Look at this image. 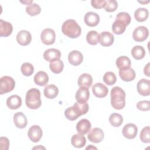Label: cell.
<instances>
[{
  "mask_svg": "<svg viewBox=\"0 0 150 150\" xmlns=\"http://www.w3.org/2000/svg\"><path fill=\"white\" fill-rule=\"evenodd\" d=\"M125 93L120 87H114L111 91V104L116 110H121L125 105Z\"/></svg>",
  "mask_w": 150,
  "mask_h": 150,
  "instance_id": "1",
  "label": "cell"
},
{
  "mask_svg": "<svg viewBox=\"0 0 150 150\" xmlns=\"http://www.w3.org/2000/svg\"><path fill=\"white\" fill-rule=\"evenodd\" d=\"M62 31L69 38L74 39L80 35L81 29L76 21L68 19L63 22L62 26Z\"/></svg>",
  "mask_w": 150,
  "mask_h": 150,
  "instance_id": "2",
  "label": "cell"
},
{
  "mask_svg": "<svg viewBox=\"0 0 150 150\" xmlns=\"http://www.w3.org/2000/svg\"><path fill=\"white\" fill-rule=\"evenodd\" d=\"M25 103L30 109L36 110L39 108L42 104L40 91L36 88L29 90L26 94Z\"/></svg>",
  "mask_w": 150,
  "mask_h": 150,
  "instance_id": "3",
  "label": "cell"
},
{
  "mask_svg": "<svg viewBox=\"0 0 150 150\" xmlns=\"http://www.w3.org/2000/svg\"><path fill=\"white\" fill-rule=\"evenodd\" d=\"M15 86V81L10 76H3L0 79V94H4L12 91Z\"/></svg>",
  "mask_w": 150,
  "mask_h": 150,
  "instance_id": "4",
  "label": "cell"
},
{
  "mask_svg": "<svg viewBox=\"0 0 150 150\" xmlns=\"http://www.w3.org/2000/svg\"><path fill=\"white\" fill-rule=\"evenodd\" d=\"M40 39L43 44L46 45H52L54 43L56 39L55 32L52 29H45L41 33Z\"/></svg>",
  "mask_w": 150,
  "mask_h": 150,
  "instance_id": "5",
  "label": "cell"
},
{
  "mask_svg": "<svg viewBox=\"0 0 150 150\" xmlns=\"http://www.w3.org/2000/svg\"><path fill=\"white\" fill-rule=\"evenodd\" d=\"M149 35V31L146 27L140 26L135 28L132 33V37L136 42H143L146 39Z\"/></svg>",
  "mask_w": 150,
  "mask_h": 150,
  "instance_id": "6",
  "label": "cell"
},
{
  "mask_svg": "<svg viewBox=\"0 0 150 150\" xmlns=\"http://www.w3.org/2000/svg\"><path fill=\"white\" fill-rule=\"evenodd\" d=\"M42 134L43 132L41 128L37 125L30 127L28 132L29 138L33 142H39L42 137Z\"/></svg>",
  "mask_w": 150,
  "mask_h": 150,
  "instance_id": "7",
  "label": "cell"
},
{
  "mask_svg": "<svg viewBox=\"0 0 150 150\" xmlns=\"http://www.w3.org/2000/svg\"><path fill=\"white\" fill-rule=\"evenodd\" d=\"M104 137L103 131L99 128L92 129L88 134L87 138L88 140L94 143H98L103 141Z\"/></svg>",
  "mask_w": 150,
  "mask_h": 150,
  "instance_id": "8",
  "label": "cell"
},
{
  "mask_svg": "<svg viewBox=\"0 0 150 150\" xmlns=\"http://www.w3.org/2000/svg\"><path fill=\"white\" fill-rule=\"evenodd\" d=\"M122 132L124 137L126 138L129 139H134L137 135L138 128L135 124L132 123H129L124 127Z\"/></svg>",
  "mask_w": 150,
  "mask_h": 150,
  "instance_id": "9",
  "label": "cell"
},
{
  "mask_svg": "<svg viewBox=\"0 0 150 150\" xmlns=\"http://www.w3.org/2000/svg\"><path fill=\"white\" fill-rule=\"evenodd\" d=\"M138 93L143 96H148L150 93V81L145 79L140 80L137 85Z\"/></svg>",
  "mask_w": 150,
  "mask_h": 150,
  "instance_id": "10",
  "label": "cell"
},
{
  "mask_svg": "<svg viewBox=\"0 0 150 150\" xmlns=\"http://www.w3.org/2000/svg\"><path fill=\"white\" fill-rule=\"evenodd\" d=\"M18 43L22 46L28 45L32 40V35L29 32L26 30L19 31L16 35Z\"/></svg>",
  "mask_w": 150,
  "mask_h": 150,
  "instance_id": "11",
  "label": "cell"
},
{
  "mask_svg": "<svg viewBox=\"0 0 150 150\" xmlns=\"http://www.w3.org/2000/svg\"><path fill=\"white\" fill-rule=\"evenodd\" d=\"M92 91L96 97L103 98L107 95L108 90L104 84L101 83H97L93 86Z\"/></svg>",
  "mask_w": 150,
  "mask_h": 150,
  "instance_id": "12",
  "label": "cell"
},
{
  "mask_svg": "<svg viewBox=\"0 0 150 150\" xmlns=\"http://www.w3.org/2000/svg\"><path fill=\"white\" fill-rule=\"evenodd\" d=\"M84 21L87 26L91 27L96 26L100 22V16L97 13L94 12H88L84 16Z\"/></svg>",
  "mask_w": 150,
  "mask_h": 150,
  "instance_id": "13",
  "label": "cell"
},
{
  "mask_svg": "<svg viewBox=\"0 0 150 150\" xmlns=\"http://www.w3.org/2000/svg\"><path fill=\"white\" fill-rule=\"evenodd\" d=\"M68 60L71 64L77 66L82 63L83 56L82 53L78 50H72L69 53Z\"/></svg>",
  "mask_w": 150,
  "mask_h": 150,
  "instance_id": "14",
  "label": "cell"
},
{
  "mask_svg": "<svg viewBox=\"0 0 150 150\" xmlns=\"http://www.w3.org/2000/svg\"><path fill=\"white\" fill-rule=\"evenodd\" d=\"M90 97V92L89 90L87 87H81L76 93V99L77 102L80 103H87L88 100Z\"/></svg>",
  "mask_w": 150,
  "mask_h": 150,
  "instance_id": "15",
  "label": "cell"
},
{
  "mask_svg": "<svg viewBox=\"0 0 150 150\" xmlns=\"http://www.w3.org/2000/svg\"><path fill=\"white\" fill-rule=\"evenodd\" d=\"M91 125L87 119H81L76 124V130L81 135H84L91 129Z\"/></svg>",
  "mask_w": 150,
  "mask_h": 150,
  "instance_id": "16",
  "label": "cell"
},
{
  "mask_svg": "<svg viewBox=\"0 0 150 150\" xmlns=\"http://www.w3.org/2000/svg\"><path fill=\"white\" fill-rule=\"evenodd\" d=\"M119 75L121 79L125 81H131L135 78V72L131 67L120 69L119 70Z\"/></svg>",
  "mask_w": 150,
  "mask_h": 150,
  "instance_id": "17",
  "label": "cell"
},
{
  "mask_svg": "<svg viewBox=\"0 0 150 150\" xmlns=\"http://www.w3.org/2000/svg\"><path fill=\"white\" fill-rule=\"evenodd\" d=\"M61 56L60 52L56 49H47L43 53V58L49 62L54 60L60 59Z\"/></svg>",
  "mask_w": 150,
  "mask_h": 150,
  "instance_id": "18",
  "label": "cell"
},
{
  "mask_svg": "<svg viewBox=\"0 0 150 150\" xmlns=\"http://www.w3.org/2000/svg\"><path fill=\"white\" fill-rule=\"evenodd\" d=\"M13 122L15 126L19 128H25L28 124L26 117L22 112H18L14 114Z\"/></svg>",
  "mask_w": 150,
  "mask_h": 150,
  "instance_id": "19",
  "label": "cell"
},
{
  "mask_svg": "<svg viewBox=\"0 0 150 150\" xmlns=\"http://www.w3.org/2000/svg\"><path fill=\"white\" fill-rule=\"evenodd\" d=\"M114 40L113 35L109 32H103L100 35L99 42L103 46H111Z\"/></svg>",
  "mask_w": 150,
  "mask_h": 150,
  "instance_id": "20",
  "label": "cell"
},
{
  "mask_svg": "<svg viewBox=\"0 0 150 150\" xmlns=\"http://www.w3.org/2000/svg\"><path fill=\"white\" fill-rule=\"evenodd\" d=\"M6 105L11 110H16L22 105L21 97L18 95H12L6 100Z\"/></svg>",
  "mask_w": 150,
  "mask_h": 150,
  "instance_id": "21",
  "label": "cell"
},
{
  "mask_svg": "<svg viewBox=\"0 0 150 150\" xmlns=\"http://www.w3.org/2000/svg\"><path fill=\"white\" fill-rule=\"evenodd\" d=\"M13 30L12 25L11 23L0 20V36L1 37H6L11 35Z\"/></svg>",
  "mask_w": 150,
  "mask_h": 150,
  "instance_id": "22",
  "label": "cell"
},
{
  "mask_svg": "<svg viewBox=\"0 0 150 150\" xmlns=\"http://www.w3.org/2000/svg\"><path fill=\"white\" fill-rule=\"evenodd\" d=\"M34 82L38 86H46L49 81V77L47 73L43 71H38L34 76Z\"/></svg>",
  "mask_w": 150,
  "mask_h": 150,
  "instance_id": "23",
  "label": "cell"
},
{
  "mask_svg": "<svg viewBox=\"0 0 150 150\" xmlns=\"http://www.w3.org/2000/svg\"><path fill=\"white\" fill-rule=\"evenodd\" d=\"M71 143L72 145L77 148L83 147L86 144V139L84 136L80 134L73 135L71 138Z\"/></svg>",
  "mask_w": 150,
  "mask_h": 150,
  "instance_id": "24",
  "label": "cell"
},
{
  "mask_svg": "<svg viewBox=\"0 0 150 150\" xmlns=\"http://www.w3.org/2000/svg\"><path fill=\"white\" fill-rule=\"evenodd\" d=\"M45 96L49 99L54 98L59 93V89L54 84H49L46 86L43 90Z\"/></svg>",
  "mask_w": 150,
  "mask_h": 150,
  "instance_id": "25",
  "label": "cell"
},
{
  "mask_svg": "<svg viewBox=\"0 0 150 150\" xmlns=\"http://www.w3.org/2000/svg\"><path fill=\"white\" fill-rule=\"evenodd\" d=\"M93 83L92 76L87 73H83L81 74L78 79V85L81 87H90Z\"/></svg>",
  "mask_w": 150,
  "mask_h": 150,
  "instance_id": "26",
  "label": "cell"
},
{
  "mask_svg": "<svg viewBox=\"0 0 150 150\" xmlns=\"http://www.w3.org/2000/svg\"><path fill=\"white\" fill-rule=\"evenodd\" d=\"M72 107L76 115L78 117H80L81 115L86 114L88 112V108H89L88 104L87 103H80L76 102Z\"/></svg>",
  "mask_w": 150,
  "mask_h": 150,
  "instance_id": "27",
  "label": "cell"
},
{
  "mask_svg": "<svg viewBox=\"0 0 150 150\" xmlns=\"http://www.w3.org/2000/svg\"><path fill=\"white\" fill-rule=\"evenodd\" d=\"M149 15V12L147 9L139 8L134 12V17L138 22H144L147 19Z\"/></svg>",
  "mask_w": 150,
  "mask_h": 150,
  "instance_id": "28",
  "label": "cell"
},
{
  "mask_svg": "<svg viewBox=\"0 0 150 150\" xmlns=\"http://www.w3.org/2000/svg\"><path fill=\"white\" fill-rule=\"evenodd\" d=\"M126 26L127 25L124 22L121 20L115 19L112 25V30L115 34L120 35L124 32Z\"/></svg>",
  "mask_w": 150,
  "mask_h": 150,
  "instance_id": "29",
  "label": "cell"
},
{
  "mask_svg": "<svg viewBox=\"0 0 150 150\" xmlns=\"http://www.w3.org/2000/svg\"><path fill=\"white\" fill-rule=\"evenodd\" d=\"M131 64L129 58L125 56H120L116 60V66L120 70L130 67Z\"/></svg>",
  "mask_w": 150,
  "mask_h": 150,
  "instance_id": "30",
  "label": "cell"
},
{
  "mask_svg": "<svg viewBox=\"0 0 150 150\" xmlns=\"http://www.w3.org/2000/svg\"><path fill=\"white\" fill-rule=\"evenodd\" d=\"M49 67L53 73L59 74L61 73L63 70V62L60 59L54 60L52 62H50Z\"/></svg>",
  "mask_w": 150,
  "mask_h": 150,
  "instance_id": "31",
  "label": "cell"
},
{
  "mask_svg": "<svg viewBox=\"0 0 150 150\" xmlns=\"http://www.w3.org/2000/svg\"><path fill=\"white\" fill-rule=\"evenodd\" d=\"M131 54L136 60H140L144 57L145 55V50L141 46H135L131 50Z\"/></svg>",
  "mask_w": 150,
  "mask_h": 150,
  "instance_id": "32",
  "label": "cell"
},
{
  "mask_svg": "<svg viewBox=\"0 0 150 150\" xmlns=\"http://www.w3.org/2000/svg\"><path fill=\"white\" fill-rule=\"evenodd\" d=\"M86 40L90 45H96L99 42L100 35L95 30H91L87 34Z\"/></svg>",
  "mask_w": 150,
  "mask_h": 150,
  "instance_id": "33",
  "label": "cell"
},
{
  "mask_svg": "<svg viewBox=\"0 0 150 150\" xmlns=\"http://www.w3.org/2000/svg\"><path fill=\"white\" fill-rule=\"evenodd\" d=\"M123 121V118L122 115L118 113H112L110 115L109 122L111 125L115 127L120 126Z\"/></svg>",
  "mask_w": 150,
  "mask_h": 150,
  "instance_id": "34",
  "label": "cell"
},
{
  "mask_svg": "<svg viewBox=\"0 0 150 150\" xmlns=\"http://www.w3.org/2000/svg\"><path fill=\"white\" fill-rule=\"evenodd\" d=\"M26 12L30 16H36L40 13L41 8L37 4L32 3L26 6Z\"/></svg>",
  "mask_w": 150,
  "mask_h": 150,
  "instance_id": "35",
  "label": "cell"
},
{
  "mask_svg": "<svg viewBox=\"0 0 150 150\" xmlns=\"http://www.w3.org/2000/svg\"><path fill=\"white\" fill-rule=\"evenodd\" d=\"M116 80H117L116 76L113 72L107 71L103 76L104 82L109 86L114 84L116 82Z\"/></svg>",
  "mask_w": 150,
  "mask_h": 150,
  "instance_id": "36",
  "label": "cell"
},
{
  "mask_svg": "<svg viewBox=\"0 0 150 150\" xmlns=\"http://www.w3.org/2000/svg\"><path fill=\"white\" fill-rule=\"evenodd\" d=\"M21 70L22 73L25 76H31L34 71V67L33 65L30 63H24L21 67Z\"/></svg>",
  "mask_w": 150,
  "mask_h": 150,
  "instance_id": "37",
  "label": "cell"
},
{
  "mask_svg": "<svg viewBox=\"0 0 150 150\" xmlns=\"http://www.w3.org/2000/svg\"><path fill=\"white\" fill-rule=\"evenodd\" d=\"M150 128L149 126L144 127L141 131L140 139L141 141L144 143H149L150 136H149Z\"/></svg>",
  "mask_w": 150,
  "mask_h": 150,
  "instance_id": "38",
  "label": "cell"
},
{
  "mask_svg": "<svg viewBox=\"0 0 150 150\" xmlns=\"http://www.w3.org/2000/svg\"><path fill=\"white\" fill-rule=\"evenodd\" d=\"M118 7V3L115 0H107L105 1L104 5V9L108 12L115 11Z\"/></svg>",
  "mask_w": 150,
  "mask_h": 150,
  "instance_id": "39",
  "label": "cell"
},
{
  "mask_svg": "<svg viewBox=\"0 0 150 150\" xmlns=\"http://www.w3.org/2000/svg\"><path fill=\"white\" fill-rule=\"evenodd\" d=\"M116 19L121 20L122 22H124L127 26H128L131 21V18L130 15H129L128 13L125 12H122L118 13L116 15Z\"/></svg>",
  "mask_w": 150,
  "mask_h": 150,
  "instance_id": "40",
  "label": "cell"
},
{
  "mask_svg": "<svg viewBox=\"0 0 150 150\" xmlns=\"http://www.w3.org/2000/svg\"><path fill=\"white\" fill-rule=\"evenodd\" d=\"M64 115L66 118L70 121H74L79 118V117L76 115L75 111H74L73 107H70L65 110Z\"/></svg>",
  "mask_w": 150,
  "mask_h": 150,
  "instance_id": "41",
  "label": "cell"
},
{
  "mask_svg": "<svg viewBox=\"0 0 150 150\" xmlns=\"http://www.w3.org/2000/svg\"><path fill=\"white\" fill-rule=\"evenodd\" d=\"M150 102L148 100H143L139 101L137 104V107L138 110L143 111H148L150 109Z\"/></svg>",
  "mask_w": 150,
  "mask_h": 150,
  "instance_id": "42",
  "label": "cell"
},
{
  "mask_svg": "<svg viewBox=\"0 0 150 150\" xmlns=\"http://www.w3.org/2000/svg\"><path fill=\"white\" fill-rule=\"evenodd\" d=\"M0 149L2 150H8L9 146V139L6 137H1L0 138Z\"/></svg>",
  "mask_w": 150,
  "mask_h": 150,
  "instance_id": "43",
  "label": "cell"
},
{
  "mask_svg": "<svg viewBox=\"0 0 150 150\" xmlns=\"http://www.w3.org/2000/svg\"><path fill=\"white\" fill-rule=\"evenodd\" d=\"M105 0H92L91 4L93 7L96 9H101L104 8L105 5Z\"/></svg>",
  "mask_w": 150,
  "mask_h": 150,
  "instance_id": "44",
  "label": "cell"
},
{
  "mask_svg": "<svg viewBox=\"0 0 150 150\" xmlns=\"http://www.w3.org/2000/svg\"><path fill=\"white\" fill-rule=\"evenodd\" d=\"M149 65H150L149 63H147V64L144 67V73L148 77H149L150 76L149 75Z\"/></svg>",
  "mask_w": 150,
  "mask_h": 150,
  "instance_id": "45",
  "label": "cell"
}]
</instances>
